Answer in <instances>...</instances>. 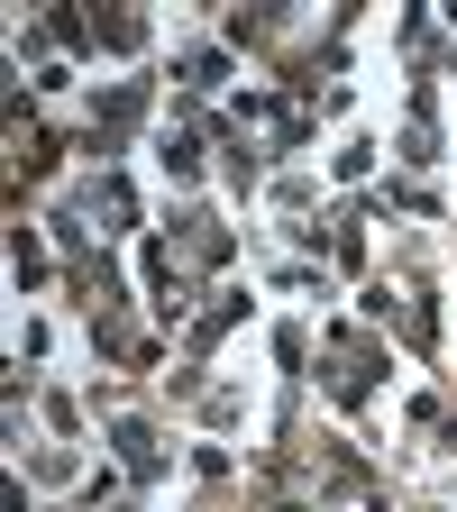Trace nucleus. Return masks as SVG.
Returning <instances> with one entry per match:
<instances>
[{
  "label": "nucleus",
  "instance_id": "20e7f679",
  "mask_svg": "<svg viewBox=\"0 0 457 512\" xmlns=\"http://www.w3.org/2000/svg\"><path fill=\"white\" fill-rule=\"evenodd\" d=\"M183 74H192V83H220V74H229V55H220V46H192V55H183Z\"/></svg>",
  "mask_w": 457,
  "mask_h": 512
},
{
  "label": "nucleus",
  "instance_id": "f257e3e1",
  "mask_svg": "<svg viewBox=\"0 0 457 512\" xmlns=\"http://www.w3.org/2000/svg\"><path fill=\"white\" fill-rule=\"evenodd\" d=\"M403 156H412V165H439V101H430V92L412 101V128H403Z\"/></svg>",
  "mask_w": 457,
  "mask_h": 512
},
{
  "label": "nucleus",
  "instance_id": "f03ea898",
  "mask_svg": "<svg viewBox=\"0 0 457 512\" xmlns=\"http://www.w3.org/2000/svg\"><path fill=\"white\" fill-rule=\"evenodd\" d=\"M110 439H119V458H128V476H156V467H165V448H156V430H147V421H119Z\"/></svg>",
  "mask_w": 457,
  "mask_h": 512
},
{
  "label": "nucleus",
  "instance_id": "7ed1b4c3",
  "mask_svg": "<svg viewBox=\"0 0 457 512\" xmlns=\"http://www.w3.org/2000/svg\"><path fill=\"white\" fill-rule=\"evenodd\" d=\"M156 165H165L174 183H192V174H202V156H192V138H165V147H156Z\"/></svg>",
  "mask_w": 457,
  "mask_h": 512
}]
</instances>
